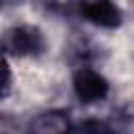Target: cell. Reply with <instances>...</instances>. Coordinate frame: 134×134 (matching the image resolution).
<instances>
[{"instance_id": "obj_4", "label": "cell", "mask_w": 134, "mask_h": 134, "mask_svg": "<svg viewBox=\"0 0 134 134\" xmlns=\"http://www.w3.org/2000/svg\"><path fill=\"white\" fill-rule=\"evenodd\" d=\"M29 132L31 134H71L69 115L59 109L44 111L31 119Z\"/></svg>"}, {"instance_id": "obj_2", "label": "cell", "mask_w": 134, "mask_h": 134, "mask_svg": "<svg viewBox=\"0 0 134 134\" xmlns=\"http://www.w3.org/2000/svg\"><path fill=\"white\" fill-rule=\"evenodd\" d=\"M73 92L82 103H96L109 94V84L98 71L82 67L73 75Z\"/></svg>"}, {"instance_id": "obj_6", "label": "cell", "mask_w": 134, "mask_h": 134, "mask_svg": "<svg viewBox=\"0 0 134 134\" xmlns=\"http://www.w3.org/2000/svg\"><path fill=\"white\" fill-rule=\"evenodd\" d=\"M10 90V69L6 59L0 54V98H4Z\"/></svg>"}, {"instance_id": "obj_3", "label": "cell", "mask_w": 134, "mask_h": 134, "mask_svg": "<svg viewBox=\"0 0 134 134\" xmlns=\"http://www.w3.org/2000/svg\"><path fill=\"white\" fill-rule=\"evenodd\" d=\"M80 15L98 27H117L121 23V10L113 2H105V0L84 2L80 6Z\"/></svg>"}, {"instance_id": "obj_5", "label": "cell", "mask_w": 134, "mask_h": 134, "mask_svg": "<svg viewBox=\"0 0 134 134\" xmlns=\"http://www.w3.org/2000/svg\"><path fill=\"white\" fill-rule=\"evenodd\" d=\"M71 134H117L109 124L98 121V119H86L84 124H80Z\"/></svg>"}, {"instance_id": "obj_1", "label": "cell", "mask_w": 134, "mask_h": 134, "mask_svg": "<svg viewBox=\"0 0 134 134\" xmlns=\"http://www.w3.org/2000/svg\"><path fill=\"white\" fill-rule=\"evenodd\" d=\"M4 48L15 57H36L44 50V36L36 25H15L4 36Z\"/></svg>"}]
</instances>
